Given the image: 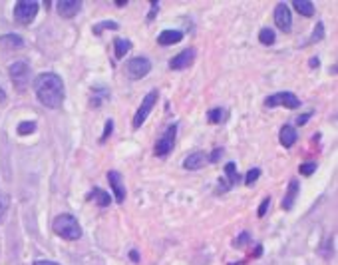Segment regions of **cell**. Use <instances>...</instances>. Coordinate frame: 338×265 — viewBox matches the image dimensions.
<instances>
[{"label": "cell", "mask_w": 338, "mask_h": 265, "mask_svg": "<svg viewBox=\"0 0 338 265\" xmlns=\"http://www.w3.org/2000/svg\"><path fill=\"white\" fill-rule=\"evenodd\" d=\"M34 92L40 100V104H44L46 108L58 110L64 104V82L58 74L46 72L36 76L34 80Z\"/></svg>", "instance_id": "1"}, {"label": "cell", "mask_w": 338, "mask_h": 265, "mask_svg": "<svg viewBox=\"0 0 338 265\" xmlns=\"http://www.w3.org/2000/svg\"><path fill=\"white\" fill-rule=\"evenodd\" d=\"M54 227V233L60 235L62 240H68V241H76L82 238V227H80V221L70 216V214H62V216H58L52 223Z\"/></svg>", "instance_id": "2"}, {"label": "cell", "mask_w": 338, "mask_h": 265, "mask_svg": "<svg viewBox=\"0 0 338 265\" xmlns=\"http://www.w3.org/2000/svg\"><path fill=\"white\" fill-rule=\"evenodd\" d=\"M38 14V2L34 0H20L14 6V18L20 24H30Z\"/></svg>", "instance_id": "3"}, {"label": "cell", "mask_w": 338, "mask_h": 265, "mask_svg": "<svg viewBox=\"0 0 338 265\" xmlns=\"http://www.w3.org/2000/svg\"><path fill=\"white\" fill-rule=\"evenodd\" d=\"M151 70V62L147 60L145 56H137V58H132V60L126 64V72L132 80H141L149 74Z\"/></svg>", "instance_id": "4"}, {"label": "cell", "mask_w": 338, "mask_h": 265, "mask_svg": "<svg viewBox=\"0 0 338 265\" xmlns=\"http://www.w3.org/2000/svg\"><path fill=\"white\" fill-rule=\"evenodd\" d=\"M156 100H158V92L151 90L143 100H141V106L137 108L135 116H134V128H141V124L147 120L149 112L153 110V106H156Z\"/></svg>", "instance_id": "5"}, {"label": "cell", "mask_w": 338, "mask_h": 265, "mask_svg": "<svg viewBox=\"0 0 338 265\" xmlns=\"http://www.w3.org/2000/svg\"><path fill=\"white\" fill-rule=\"evenodd\" d=\"M265 106L274 108V106H285L289 110H296L300 106V100L293 94V92H279V94H272L265 100Z\"/></svg>", "instance_id": "6"}, {"label": "cell", "mask_w": 338, "mask_h": 265, "mask_svg": "<svg viewBox=\"0 0 338 265\" xmlns=\"http://www.w3.org/2000/svg\"><path fill=\"white\" fill-rule=\"evenodd\" d=\"M175 134H177V126H175V124L169 126V128L163 132V136H161V138L158 140V144H156V156L165 158V156L171 152L173 144H175Z\"/></svg>", "instance_id": "7"}, {"label": "cell", "mask_w": 338, "mask_h": 265, "mask_svg": "<svg viewBox=\"0 0 338 265\" xmlns=\"http://www.w3.org/2000/svg\"><path fill=\"white\" fill-rule=\"evenodd\" d=\"M8 72H10L12 82L16 84V88H20V90L28 84V78H30V66H28L26 62H12L10 68H8Z\"/></svg>", "instance_id": "8"}, {"label": "cell", "mask_w": 338, "mask_h": 265, "mask_svg": "<svg viewBox=\"0 0 338 265\" xmlns=\"http://www.w3.org/2000/svg\"><path fill=\"white\" fill-rule=\"evenodd\" d=\"M239 180H241V178H239V173H237V164L229 162V164L225 166V178L219 180L217 193H225V192H229V190H231Z\"/></svg>", "instance_id": "9"}, {"label": "cell", "mask_w": 338, "mask_h": 265, "mask_svg": "<svg viewBox=\"0 0 338 265\" xmlns=\"http://www.w3.org/2000/svg\"><path fill=\"white\" fill-rule=\"evenodd\" d=\"M274 24L281 28L283 32H291V28H293V16H291V10L285 2L281 4H276L274 8Z\"/></svg>", "instance_id": "10"}, {"label": "cell", "mask_w": 338, "mask_h": 265, "mask_svg": "<svg viewBox=\"0 0 338 265\" xmlns=\"http://www.w3.org/2000/svg\"><path fill=\"white\" fill-rule=\"evenodd\" d=\"M108 182H110V188H112V192L115 195V201L124 203V199H126V186H124V182H121V173L115 171V169L108 171Z\"/></svg>", "instance_id": "11"}, {"label": "cell", "mask_w": 338, "mask_h": 265, "mask_svg": "<svg viewBox=\"0 0 338 265\" xmlns=\"http://www.w3.org/2000/svg\"><path fill=\"white\" fill-rule=\"evenodd\" d=\"M195 60V50L193 48H187L179 52L177 56H173L169 60V68L171 70H183V68H189V64Z\"/></svg>", "instance_id": "12"}, {"label": "cell", "mask_w": 338, "mask_h": 265, "mask_svg": "<svg viewBox=\"0 0 338 265\" xmlns=\"http://www.w3.org/2000/svg\"><path fill=\"white\" fill-rule=\"evenodd\" d=\"M56 8H58V14H60V16L72 18V16H76V14L80 12L82 2H80V0H60Z\"/></svg>", "instance_id": "13"}, {"label": "cell", "mask_w": 338, "mask_h": 265, "mask_svg": "<svg viewBox=\"0 0 338 265\" xmlns=\"http://www.w3.org/2000/svg\"><path fill=\"white\" fill-rule=\"evenodd\" d=\"M207 162L209 160H207V156L203 152H193V154H189L185 160H183V168H185V169H199Z\"/></svg>", "instance_id": "14"}, {"label": "cell", "mask_w": 338, "mask_h": 265, "mask_svg": "<svg viewBox=\"0 0 338 265\" xmlns=\"http://www.w3.org/2000/svg\"><path fill=\"white\" fill-rule=\"evenodd\" d=\"M298 180H291L289 182V190H287V193H285V199H283V210L285 212H289V210H293V205H294V199H296V195H298Z\"/></svg>", "instance_id": "15"}, {"label": "cell", "mask_w": 338, "mask_h": 265, "mask_svg": "<svg viewBox=\"0 0 338 265\" xmlns=\"http://www.w3.org/2000/svg\"><path fill=\"white\" fill-rule=\"evenodd\" d=\"M183 40V32L181 30H163L159 36H158V42L161 46H171V44H177Z\"/></svg>", "instance_id": "16"}, {"label": "cell", "mask_w": 338, "mask_h": 265, "mask_svg": "<svg viewBox=\"0 0 338 265\" xmlns=\"http://www.w3.org/2000/svg\"><path fill=\"white\" fill-rule=\"evenodd\" d=\"M296 138H298V134H296V130L293 128V126H285L283 130H281V144L285 145V148H293L294 145V142H296Z\"/></svg>", "instance_id": "17"}, {"label": "cell", "mask_w": 338, "mask_h": 265, "mask_svg": "<svg viewBox=\"0 0 338 265\" xmlns=\"http://www.w3.org/2000/svg\"><path fill=\"white\" fill-rule=\"evenodd\" d=\"M90 199H94L100 205V208H106V205H110V201H112L110 193L104 192V190H100V188H94V190L90 192Z\"/></svg>", "instance_id": "18"}, {"label": "cell", "mask_w": 338, "mask_h": 265, "mask_svg": "<svg viewBox=\"0 0 338 265\" xmlns=\"http://www.w3.org/2000/svg\"><path fill=\"white\" fill-rule=\"evenodd\" d=\"M294 8L300 16H313L315 14V4L311 2V0H294Z\"/></svg>", "instance_id": "19"}, {"label": "cell", "mask_w": 338, "mask_h": 265, "mask_svg": "<svg viewBox=\"0 0 338 265\" xmlns=\"http://www.w3.org/2000/svg\"><path fill=\"white\" fill-rule=\"evenodd\" d=\"M113 50H115V58H124L132 50V42L126 40V38H115L113 40Z\"/></svg>", "instance_id": "20"}, {"label": "cell", "mask_w": 338, "mask_h": 265, "mask_svg": "<svg viewBox=\"0 0 338 265\" xmlns=\"http://www.w3.org/2000/svg\"><path fill=\"white\" fill-rule=\"evenodd\" d=\"M207 120L211 124H221V122H225L227 120V110H223V108H213V110H209Z\"/></svg>", "instance_id": "21"}, {"label": "cell", "mask_w": 338, "mask_h": 265, "mask_svg": "<svg viewBox=\"0 0 338 265\" xmlns=\"http://www.w3.org/2000/svg\"><path fill=\"white\" fill-rule=\"evenodd\" d=\"M0 44L10 46V48H20V46H24V40L18 34H4V36H0Z\"/></svg>", "instance_id": "22"}, {"label": "cell", "mask_w": 338, "mask_h": 265, "mask_svg": "<svg viewBox=\"0 0 338 265\" xmlns=\"http://www.w3.org/2000/svg\"><path fill=\"white\" fill-rule=\"evenodd\" d=\"M259 40H261V44H265V46H270V44H274V32L270 30V28H263V30L259 32Z\"/></svg>", "instance_id": "23"}, {"label": "cell", "mask_w": 338, "mask_h": 265, "mask_svg": "<svg viewBox=\"0 0 338 265\" xmlns=\"http://www.w3.org/2000/svg\"><path fill=\"white\" fill-rule=\"evenodd\" d=\"M36 132V122H20L18 124V134L20 136H28V134H34Z\"/></svg>", "instance_id": "24"}, {"label": "cell", "mask_w": 338, "mask_h": 265, "mask_svg": "<svg viewBox=\"0 0 338 265\" xmlns=\"http://www.w3.org/2000/svg\"><path fill=\"white\" fill-rule=\"evenodd\" d=\"M8 205H10V197L4 192H0V221L4 219V216L8 212Z\"/></svg>", "instance_id": "25"}, {"label": "cell", "mask_w": 338, "mask_h": 265, "mask_svg": "<svg viewBox=\"0 0 338 265\" xmlns=\"http://www.w3.org/2000/svg\"><path fill=\"white\" fill-rule=\"evenodd\" d=\"M259 175H261V169H259V168L249 169V171H247V175H245V184H247V186H253V184L259 180Z\"/></svg>", "instance_id": "26"}, {"label": "cell", "mask_w": 338, "mask_h": 265, "mask_svg": "<svg viewBox=\"0 0 338 265\" xmlns=\"http://www.w3.org/2000/svg\"><path fill=\"white\" fill-rule=\"evenodd\" d=\"M104 28H112V30H117V22H110V20H106V22H102V24H96V26H94V34L100 36Z\"/></svg>", "instance_id": "27"}, {"label": "cell", "mask_w": 338, "mask_h": 265, "mask_svg": "<svg viewBox=\"0 0 338 265\" xmlns=\"http://www.w3.org/2000/svg\"><path fill=\"white\" fill-rule=\"evenodd\" d=\"M315 169H316V162H306V164L300 166V173L302 175H311Z\"/></svg>", "instance_id": "28"}, {"label": "cell", "mask_w": 338, "mask_h": 265, "mask_svg": "<svg viewBox=\"0 0 338 265\" xmlns=\"http://www.w3.org/2000/svg\"><path fill=\"white\" fill-rule=\"evenodd\" d=\"M322 38H324V24H322V22H318V24H316V28H315L313 42H318V40H322Z\"/></svg>", "instance_id": "29"}, {"label": "cell", "mask_w": 338, "mask_h": 265, "mask_svg": "<svg viewBox=\"0 0 338 265\" xmlns=\"http://www.w3.org/2000/svg\"><path fill=\"white\" fill-rule=\"evenodd\" d=\"M269 205H270V197H265V199H263V203L259 205V212H257V214H259V217H265V216H267Z\"/></svg>", "instance_id": "30"}, {"label": "cell", "mask_w": 338, "mask_h": 265, "mask_svg": "<svg viewBox=\"0 0 338 265\" xmlns=\"http://www.w3.org/2000/svg\"><path fill=\"white\" fill-rule=\"evenodd\" d=\"M151 4V12L147 14V22H151L153 20V16L158 14V10H159V2H156V0H153V2H149Z\"/></svg>", "instance_id": "31"}, {"label": "cell", "mask_w": 338, "mask_h": 265, "mask_svg": "<svg viewBox=\"0 0 338 265\" xmlns=\"http://www.w3.org/2000/svg\"><path fill=\"white\" fill-rule=\"evenodd\" d=\"M112 130H113V122L108 120V122H106V132H104V136H102V142H106V138L112 134Z\"/></svg>", "instance_id": "32"}, {"label": "cell", "mask_w": 338, "mask_h": 265, "mask_svg": "<svg viewBox=\"0 0 338 265\" xmlns=\"http://www.w3.org/2000/svg\"><path fill=\"white\" fill-rule=\"evenodd\" d=\"M311 116H313L311 112H309V114H302V116H298V118H296V124H298V126L306 124V122H309V120H311Z\"/></svg>", "instance_id": "33"}, {"label": "cell", "mask_w": 338, "mask_h": 265, "mask_svg": "<svg viewBox=\"0 0 338 265\" xmlns=\"http://www.w3.org/2000/svg\"><path fill=\"white\" fill-rule=\"evenodd\" d=\"M221 154H223V150H221V148H217V150H215V152H213V154H211V156H209L207 160H209V162H217Z\"/></svg>", "instance_id": "34"}, {"label": "cell", "mask_w": 338, "mask_h": 265, "mask_svg": "<svg viewBox=\"0 0 338 265\" xmlns=\"http://www.w3.org/2000/svg\"><path fill=\"white\" fill-rule=\"evenodd\" d=\"M247 240H249V235H247V233H243L241 238L235 241V245H237V247H243V245H245V241H247Z\"/></svg>", "instance_id": "35"}, {"label": "cell", "mask_w": 338, "mask_h": 265, "mask_svg": "<svg viewBox=\"0 0 338 265\" xmlns=\"http://www.w3.org/2000/svg\"><path fill=\"white\" fill-rule=\"evenodd\" d=\"M34 265H58V263L48 261V259H38V261H34Z\"/></svg>", "instance_id": "36"}, {"label": "cell", "mask_w": 338, "mask_h": 265, "mask_svg": "<svg viewBox=\"0 0 338 265\" xmlns=\"http://www.w3.org/2000/svg\"><path fill=\"white\" fill-rule=\"evenodd\" d=\"M4 100H6V92L2 90V88H0V104H2Z\"/></svg>", "instance_id": "37"}, {"label": "cell", "mask_w": 338, "mask_h": 265, "mask_svg": "<svg viewBox=\"0 0 338 265\" xmlns=\"http://www.w3.org/2000/svg\"><path fill=\"white\" fill-rule=\"evenodd\" d=\"M311 66H318V58H311Z\"/></svg>", "instance_id": "38"}, {"label": "cell", "mask_w": 338, "mask_h": 265, "mask_svg": "<svg viewBox=\"0 0 338 265\" xmlns=\"http://www.w3.org/2000/svg\"><path fill=\"white\" fill-rule=\"evenodd\" d=\"M130 257H132L134 261H139V259H137V251H132V253H130Z\"/></svg>", "instance_id": "39"}]
</instances>
